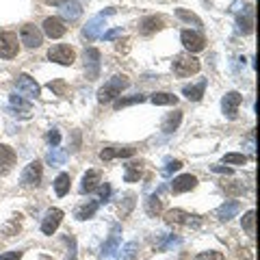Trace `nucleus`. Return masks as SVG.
Here are the masks:
<instances>
[{
  "instance_id": "nucleus-1",
  "label": "nucleus",
  "mask_w": 260,
  "mask_h": 260,
  "mask_svg": "<svg viewBox=\"0 0 260 260\" xmlns=\"http://www.w3.org/2000/svg\"><path fill=\"white\" fill-rule=\"evenodd\" d=\"M126 87H128V78H126V76L117 74V76L109 78L107 83L100 87V91H98V102H100V104H107V102H111V100H115L117 95H121V91H124Z\"/></svg>"
},
{
  "instance_id": "nucleus-2",
  "label": "nucleus",
  "mask_w": 260,
  "mask_h": 260,
  "mask_svg": "<svg viewBox=\"0 0 260 260\" xmlns=\"http://www.w3.org/2000/svg\"><path fill=\"white\" fill-rule=\"evenodd\" d=\"M198 72H200V61L191 52H182L174 59V74L178 78H186L191 74H198Z\"/></svg>"
},
{
  "instance_id": "nucleus-3",
  "label": "nucleus",
  "mask_w": 260,
  "mask_h": 260,
  "mask_svg": "<svg viewBox=\"0 0 260 260\" xmlns=\"http://www.w3.org/2000/svg\"><path fill=\"white\" fill-rule=\"evenodd\" d=\"M165 221H167L169 225L200 228V225H202V217H198V215H189V213H184V210H180V208H174V210H169V213L165 215Z\"/></svg>"
},
{
  "instance_id": "nucleus-4",
  "label": "nucleus",
  "mask_w": 260,
  "mask_h": 260,
  "mask_svg": "<svg viewBox=\"0 0 260 260\" xmlns=\"http://www.w3.org/2000/svg\"><path fill=\"white\" fill-rule=\"evenodd\" d=\"M48 59L59 63V65H72L74 59H76V52L72 50L70 46H65V44H56V46H52L50 50H48Z\"/></svg>"
},
{
  "instance_id": "nucleus-5",
  "label": "nucleus",
  "mask_w": 260,
  "mask_h": 260,
  "mask_svg": "<svg viewBox=\"0 0 260 260\" xmlns=\"http://www.w3.org/2000/svg\"><path fill=\"white\" fill-rule=\"evenodd\" d=\"M15 89L22 98H28V100H35L39 95V85L35 83V78H30L28 74H20L15 80Z\"/></svg>"
},
{
  "instance_id": "nucleus-6",
  "label": "nucleus",
  "mask_w": 260,
  "mask_h": 260,
  "mask_svg": "<svg viewBox=\"0 0 260 260\" xmlns=\"http://www.w3.org/2000/svg\"><path fill=\"white\" fill-rule=\"evenodd\" d=\"M20 39L26 48H39L44 42V32L37 26H32V24H24V26L20 28Z\"/></svg>"
},
{
  "instance_id": "nucleus-7",
  "label": "nucleus",
  "mask_w": 260,
  "mask_h": 260,
  "mask_svg": "<svg viewBox=\"0 0 260 260\" xmlns=\"http://www.w3.org/2000/svg\"><path fill=\"white\" fill-rule=\"evenodd\" d=\"M42 162L39 160H32L26 165V169L22 172V178H20V182L22 186H39V182H42Z\"/></svg>"
},
{
  "instance_id": "nucleus-8",
  "label": "nucleus",
  "mask_w": 260,
  "mask_h": 260,
  "mask_svg": "<svg viewBox=\"0 0 260 260\" xmlns=\"http://www.w3.org/2000/svg\"><path fill=\"white\" fill-rule=\"evenodd\" d=\"M18 54V35L0 32V59H13Z\"/></svg>"
},
{
  "instance_id": "nucleus-9",
  "label": "nucleus",
  "mask_w": 260,
  "mask_h": 260,
  "mask_svg": "<svg viewBox=\"0 0 260 260\" xmlns=\"http://www.w3.org/2000/svg\"><path fill=\"white\" fill-rule=\"evenodd\" d=\"M182 46L186 48V52H200V50H204V46H206V39L200 35L198 30H182Z\"/></svg>"
},
{
  "instance_id": "nucleus-10",
  "label": "nucleus",
  "mask_w": 260,
  "mask_h": 260,
  "mask_svg": "<svg viewBox=\"0 0 260 260\" xmlns=\"http://www.w3.org/2000/svg\"><path fill=\"white\" fill-rule=\"evenodd\" d=\"M243 102V95L239 91H228L221 100V109L225 113L228 119H237V113H239V107Z\"/></svg>"
},
{
  "instance_id": "nucleus-11",
  "label": "nucleus",
  "mask_w": 260,
  "mask_h": 260,
  "mask_svg": "<svg viewBox=\"0 0 260 260\" xmlns=\"http://www.w3.org/2000/svg\"><path fill=\"white\" fill-rule=\"evenodd\" d=\"M63 221V210L61 208H50L48 213L44 215V221H42V232L44 234H54L56 228L61 225Z\"/></svg>"
},
{
  "instance_id": "nucleus-12",
  "label": "nucleus",
  "mask_w": 260,
  "mask_h": 260,
  "mask_svg": "<svg viewBox=\"0 0 260 260\" xmlns=\"http://www.w3.org/2000/svg\"><path fill=\"white\" fill-rule=\"evenodd\" d=\"M59 7H61L59 9L61 18L68 22H76L80 15H83V7H80V3H76V0H63Z\"/></svg>"
},
{
  "instance_id": "nucleus-13",
  "label": "nucleus",
  "mask_w": 260,
  "mask_h": 260,
  "mask_svg": "<svg viewBox=\"0 0 260 260\" xmlns=\"http://www.w3.org/2000/svg\"><path fill=\"white\" fill-rule=\"evenodd\" d=\"M68 26L59 20V18H46L44 20V35H48L50 39H61L65 35Z\"/></svg>"
},
{
  "instance_id": "nucleus-14",
  "label": "nucleus",
  "mask_w": 260,
  "mask_h": 260,
  "mask_svg": "<svg viewBox=\"0 0 260 260\" xmlns=\"http://www.w3.org/2000/svg\"><path fill=\"white\" fill-rule=\"evenodd\" d=\"M85 68H87L89 80H93L98 76V72H100V52H98L95 48L85 50Z\"/></svg>"
},
{
  "instance_id": "nucleus-15",
  "label": "nucleus",
  "mask_w": 260,
  "mask_h": 260,
  "mask_svg": "<svg viewBox=\"0 0 260 260\" xmlns=\"http://www.w3.org/2000/svg\"><path fill=\"white\" fill-rule=\"evenodd\" d=\"M119 232H121V228L119 225H113V232H111V237H109V241L102 245V258L104 260H111L113 258V254L115 251H119Z\"/></svg>"
},
{
  "instance_id": "nucleus-16",
  "label": "nucleus",
  "mask_w": 260,
  "mask_h": 260,
  "mask_svg": "<svg viewBox=\"0 0 260 260\" xmlns=\"http://www.w3.org/2000/svg\"><path fill=\"white\" fill-rule=\"evenodd\" d=\"M239 213H241V204L237 200H230V202H225V204H221L215 210V217L219 219V221H230V219L237 217Z\"/></svg>"
},
{
  "instance_id": "nucleus-17",
  "label": "nucleus",
  "mask_w": 260,
  "mask_h": 260,
  "mask_svg": "<svg viewBox=\"0 0 260 260\" xmlns=\"http://www.w3.org/2000/svg\"><path fill=\"white\" fill-rule=\"evenodd\" d=\"M11 115L20 117V119H28L30 117V104L24 100L22 95H11Z\"/></svg>"
},
{
  "instance_id": "nucleus-18",
  "label": "nucleus",
  "mask_w": 260,
  "mask_h": 260,
  "mask_svg": "<svg viewBox=\"0 0 260 260\" xmlns=\"http://www.w3.org/2000/svg\"><path fill=\"white\" fill-rule=\"evenodd\" d=\"M15 165V152L9 145H0V176H7Z\"/></svg>"
},
{
  "instance_id": "nucleus-19",
  "label": "nucleus",
  "mask_w": 260,
  "mask_h": 260,
  "mask_svg": "<svg viewBox=\"0 0 260 260\" xmlns=\"http://www.w3.org/2000/svg\"><path fill=\"white\" fill-rule=\"evenodd\" d=\"M195 186H198V178L191 176V174H184V176L174 178L172 191H174V193H186V191H193Z\"/></svg>"
},
{
  "instance_id": "nucleus-20",
  "label": "nucleus",
  "mask_w": 260,
  "mask_h": 260,
  "mask_svg": "<svg viewBox=\"0 0 260 260\" xmlns=\"http://www.w3.org/2000/svg\"><path fill=\"white\" fill-rule=\"evenodd\" d=\"M104 26H107V24H104V15H95V18H91V20L87 22L83 35L89 39V42H93V39L100 37V32H102Z\"/></svg>"
},
{
  "instance_id": "nucleus-21",
  "label": "nucleus",
  "mask_w": 260,
  "mask_h": 260,
  "mask_svg": "<svg viewBox=\"0 0 260 260\" xmlns=\"http://www.w3.org/2000/svg\"><path fill=\"white\" fill-rule=\"evenodd\" d=\"M135 156V148H119V145H113V148H104L100 152L102 160H113V158H130Z\"/></svg>"
},
{
  "instance_id": "nucleus-22",
  "label": "nucleus",
  "mask_w": 260,
  "mask_h": 260,
  "mask_svg": "<svg viewBox=\"0 0 260 260\" xmlns=\"http://www.w3.org/2000/svg\"><path fill=\"white\" fill-rule=\"evenodd\" d=\"M102 182V176L98 169H89V172L83 176V184H80V191L83 193H91L93 189H98Z\"/></svg>"
},
{
  "instance_id": "nucleus-23",
  "label": "nucleus",
  "mask_w": 260,
  "mask_h": 260,
  "mask_svg": "<svg viewBox=\"0 0 260 260\" xmlns=\"http://www.w3.org/2000/svg\"><path fill=\"white\" fill-rule=\"evenodd\" d=\"M180 121H182V111H174V113H169V115L162 119V133H167V135H172L174 130H178V126H180Z\"/></svg>"
},
{
  "instance_id": "nucleus-24",
  "label": "nucleus",
  "mask_w": 260,
  "mask_h": 260,
  "mask_svg": "<svg viewBox=\"0 0 260 260\" xmlns=\"http://www.w3.org/2000/svg\"><path fill=\"white\" fill-rule=\"evenodd\" d=\"M98 208H100V202H95V200H89L87 204H83V206H78V208H76L74 217H76V219H80V221H85V219L93 217V215L98 213Z\"/></svg>"
},
{
  "instance_id": "nucleus-25",
  "label": "nucleus",
  "mask_w": 260,
  "mask_h": 260,
  "mask_svg": "<svg viewBox=\"0 0 260 260\" xmlns=\"http://www.w3.org/2000/svg\"><path fill=\"white\" fill-rule=\"evenodd\" d=\"M204 89H206V80L202 78L198 85H184L182 87V93L189 98V100H193V102H198L202 95H204Z\"/></svg>"
},
{
  "instance_id": "nucleus-26",
  "label": "nucleus",
  "mask_w": 260,
  "mask_h": 260,
  "mask_svg": "<svg viewBox=\"0 0 260 260\" xmlns=\"http://www.w3.org/2000/svg\"><path fill=\"white\" fill-rule=\"evenodd\" d=\"M141 174H143V165H141V162H128L126 172H124V180L126 182H139Z\"/></svg>"
},
{
  "instance_id": "nucleus-27",
  "label": "nucleus",
  "mask_w": 260,
  "mask_h": 260,
  "mask_svg": "<svg viewBox=\"0 0 260 260\" xmlns=\"http://www.w3.org/2000/svg\"><path fill=\"white\" fill-rule=\"evenodd\" d=\"M152 104H156V107H169V104H176L178 102V98L174 93H165V91H160V93H152Z\"/></svg>"
},
{
  "instance_id": "nucleus-28",
  "label": "nucleus",
  "mask_w": 260,
  "mask_h": 260,
  "mask_svg": "<svg viewBox=\"0 0 260 260\" xmlns=\"http://www.w3.org/2000/svg\"><path fill=\"white\" fill-rule=\"evenodd\" d=\"M237 22H239V30L241 32H251V28H254V20H251V9L249 7L247 9H243V15H239Z\"/></svg>"
},
{
  "instance_id": "nucleus-29",
  "label": "nucleus",
  "mask_w": 260,
  "mask_h": 260,
  "mask_svg": "<svg viewBox=\"0 0 260 260\" xmlns=\"http://www.w3.org/2000/svg\"><path fill=\"white\" fill-rule=\"evenodd\" d=\"M70 174H59L56 176V180H54V191H56V195H59V198H63L65 193L70 191Z\"/></svg>"
},
{
  "instance_id": "nucleus-30",
  "label": "nucleus",
  "mask_w": 260,
  "mask_h": 260,
  "mask_svg": "<svg viewBox=\"0 0 260 260\" xmlns=\"http://www.w3.org/2000/svg\"><path fill=\"white\" fill-rule=\"evenodd\" d=\"M160 26H162V20L156 18V15H152V18H145V20L141 22V32H143V35H150V32L158 30Z\"/></svg>"
},
{
  "instance_id": "nucleus-31",
  "label": "nucleus",
  "mask_w": 260,
  "mask_h": 260,
  "mask_svg": "<svg viewBox=\"0 0 260 260\" xmlns=\"http://www.w3.org/2000/svg\"><path fill=\"white\" fill-rule=\"evenodd\" d=\"M46 160L50 162L52 167H59V165H63V162L68 160V152H63V150H56V148H52L50 152H48Z\"/></svg>"
},
{
  "instance_id": "nucleus-32",
  "label": "nucleus",
  "mask_w": 260,
  "mask_h": 260,
  "mask_svg": "<svg viewBox=\"0 0 260 260\" xmlns=\"http://www.w3.org/2000/svg\"><path fill=\"white\" fill-rule=\"evenodd\" d=\"M243 230H245L249 237L256 234V213L254 210H247V213L243 215Z\"/></svg>"
},
{
  "instance_id": "nucleus-33",
  "label": "nucleus",
  "mask_w": 260,
  "mask_h": 260,
  "mask_svg": "<svg viewBox=\"0 0 260 260\" xmlns=\"http://www.w3.org/2000/svg\"><path fill=\"white\" fill-rule=\"evenodd\" d=\"M137 249H139V245H137L135 241L126 243V245L119 249V260H137Z\"/></svg>"
},
{
  "instance_id": "nucleus-34",
  "label": "nucleus",
  "mask_w": 260,
  "mask_h": 260,
  "mask_svg": "<svg viewBox=\"0 0 260 260\" xmlns=\"http://www.w3.org/2000/svg\"><path fill=\"white\" fill-rule=\"evenodd\" d=\"M223 191H225V195H230V198H239V195L245 193V184L239 182V180L237 182H225Z\"/></svg>"
},
{
  "instance_id": "nucleus-35",
  "label": "nucleus",
  "mask_w": 260,
  "mask_h": 260,
  "mask_svg": "<svg viewBox=\"0 0 260 260\" xmlns=\"http://www.w3.org/2000/svg\"><path fill=\"white\" fill-rule=\"evenodd\" d=\"M145 100V95L137 93V95H130V98H121V100L115 102V109H124V107H130V104H141Z\"/></svg>"
},
{
  "instance_id": "nucleus-36",
  "label": "nucleus",
  "mask_w": 260,
  "mask_h": 260,
  "mask_svg": "<svg viewBox=\"0 0 260 260\" xmlns=\"http://www.w3.org/2000/svg\"><path fill=\"white\" fill-rule=\"evenodd\" d=\"M176 15L180 20H184V22H189V24H195V26H202V20L198 18V15H193V13H189L186 9H176Z\"/></svg>"
},
{
  "instance_id": "nucleus-37",
  "label": "nucleus",
  "mask_w": 260,
  "mask_h": 260,
  "mask_svg": "<svg viewBox=\"0 0 260 260\" xmlns=\"http://www.w3.org/2000/svg\"><path fill=\"white\" fill-rule=\"evenodd\" d=\"M223 162H225V165H245L247 156H245V154H225Z\"/></svg>"
},
{
  "instance_id": "nucleus-38",
  "label": "nucleus",
  "mask_w": 260,
  "mask_h": 260,
  "mask_svg": "<svg viewBox=\"0 0 260 260\" xmlns=\"http://www.w3.org/2000/svg\"><path fill=\"white\" fill-rule=\"evenodd\" d=\"M162 210V204H160V200H158V195H152V198L148 200V215H158Z\"/></svg>"
},
{
  "instance_id": "nucleus-39",
  "label": "nucleus",
  "mask_w": 260,
  "mask_h": 260,
  "mask_svg": "<svg viewBox=\"0 0 260 260\" xmlns=\"http://www.w3.org/2000/svg\"><path fill=\"white\" fill-rule=\"evenodd\" d=\"M195 260H225V256L221 254V251L210 249V251H202V254H198Z\"/></svg>"
},
{
  "instance_id": "nucleus-40",
  "label": "nucleus",
  "mask_w": 260,
  "mask_h": 260,
  "mask_svg": "<svg viewBox=\"0 0 260 260\" xmlns=\"http://www.w3.org/2000/svg\"><path fill=\"white\" fill-rule=\"evenodd\" d=\"M180 167H182V160H167V165L162 167V172H160V174L165 176V178H169L174 172H178Z\"/></svg>"
},
{
  "instance_id": "nucleus-41",
  "label": "nucleus",
  "mask_w": 260,
  "mask_h": 260,
  "mask_svg": "<svg viewBox=\"0 0 260 260\" xmlns=\"http://www.w3.org/2000/svg\"><path fill=\"white\" fill-rule=\"evenodd\" d=\"M180 243H182V241L172 234V237H167V241L158 243V249H160V251H167V249H172V247H176V245H180Z\"/></svg>"
},
{
  "instance_id": "nucleus-42",
  "label": "nucleus",
  "mask_w": 260,
  "mask_h": 260,
  "mask_svg": "<svg viewBox=\"0 0 260 260\" xmlns=\"http://www.w3.org/2000/svg\"><path fill=\"white\" fill-rule=\"evenodd\" d=\"M46 139H48V143H50L52 145V148H56V145H59L61 143V135H59V130H50V133H48L46 135Z\"/></svg>"
},
{
  "instance_id": "nucleus-43",
  "label": "nucleus",
  "mask_w": 260,
  "mask_h": 260,
  "mask_svg": "<svg viewBox=\"0 0 260 260\" xmlns=\"http://www.w3.org/2000/svg\"><path fill=\"white\" fill-rule=\"evenodd\" d=\"M65 241H68L70 243V251H68V256H65V260H76V241L74 239H65Z\"/></svg>"
},
{
  "instance_id": "nucleus-44",
  "label": "nucleus",
  "mask_w": 260,
  "mask_h": 260,
  "mask_svg": "<svg viewBox=\"0 0 260 260\" xmlns=\"http://www.w3.org/2000/svg\"><path fill=\"white\" fill-rule=\"evenodd\" d=\"M109 198H111V184L104 182V184L100 186V200H102V202H107Z\"/></svg>"
},
{
  "instance_id": "nucleus-45",
  "label": "nucleus",
  "mask_w": 260,
  "mask_h": 260,
  "mask_svg": "<svg viewBox=\"0 0 260 260\" xmlns=\"http://www.w3.org/2000/svg\"><path fill=\"white\" fill-rule=\"evenodd\" d=\"M22 258V251H7V254L0 256V260H20Z\"/></svg>"
},
{
  "instance_id": "nucleus-46",
  "label": "nucleus",
  "mask_w": 260,
  "mask_h": 260,
  "mask_svg": "<svg viewBox=\"0 0 260 260\" xmlns=\"http://www.w3.org/2000/svg\"><path fill=\"white\" fill-rule=\"evenodd\" d=\"M117 35H121V28H113V30H109V32H104V39H107V42H111V39H115Z\"/></svg>"
},
{
  "instance_id": "nucleus-47",
  "label": "nucleus",
  "mask_w": 260,
  "mask_h": 260,
  "mask_svg": "<svg viewBox=\"0 0 260 260\" xmlns=\"http://www.w3.org/2000/svg\"><path fill=\"white\" fill-rule=\"evenodd\" d=\"M213 172H217V174H228V176H230V174H232V169H230V167H223V165H213Z\"/></svg>"
},
{
  "instance_id": "nucleus-48",
  "label": "nucleus",
  "mask_w": 260,
  "mask_h": 260,
  "mask_svg": "<svg viewBox=\"0 0 260 260\" xmlns=\"http://www.w3.org/2000/svg\"><path fill=\"white\" fill-rule=\"evenodd\" d=\"M48 87H50V89H54V91H56V93H59V95H63V87H65L63 83H50V85H48Z\"/></svg>"
}]
</instances>
